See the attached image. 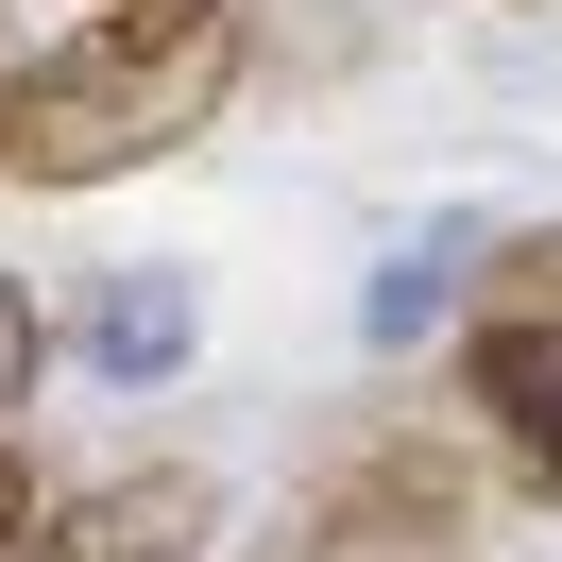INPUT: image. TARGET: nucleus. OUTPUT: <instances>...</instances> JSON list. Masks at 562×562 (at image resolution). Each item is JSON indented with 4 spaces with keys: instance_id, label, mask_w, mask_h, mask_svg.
Listing matches in <instances>:
<instances>
[{
    "instance_id": "1",
    "label": "nucleus",
    "mask_w": 562,
    "mask_h": 562,
    "mask_svg": "<svg viewBox=\"0 0 562 562\" xmlns=\"http://www.w3.org/2000/svg\"><path fill=\"white\" fill-rule=\"evenodd\" d=\"M256 69V0H103L86 35L0 69V171L18 188H120L188 154Z\"/></svg>"
},
{
    "instance_id": "2",
    "label": "nucleus",
    "mask_w": 562,
    "mask_h": 562,
    "mask_svg": "<svg viewBox=\"0 0 562 562\" xmlns=\"http://www.w3.org/2000/svg\"><path fill=\"white\" fill-rule=\"evenodd\" d=\"M460 426L512 460L528 494H562V222L477 256V307H460Z\"/></svg>"
},
{
    "instance_id": "3",
    "label": "nucleus",
    "mask_w": 562,
    "mask_h": 562,
    "mask_svg": "<svg viewBox=\"0 0 562 562\" xmlns=\"http://www.w3.org/2000/svg\"><path fill=\"white\" fill-rule=\"evenodd\" d=\"M460 512H477V460H460V443H426V426H358V443L290 494L273 562H443Z\"/></svg>"
},
{
    "instance_id": "4",
    "label": "nucleus",
    "mask_w": 562,
    "mask_h": 562,
    "mask_svg": "<svg viewBox=\"0 0 562 562\" xmlns=\"http://www.w3.org/2000/svg\"><path fill=\"white\" fill-rule=\"evenodd\" d=\"M205 528H222V477H205V460H137V477H86V494H52L18 562H188Z\"/></svg>"
},
{
    "instance_id": "5",
    "label": "nucleus",
    "mask_w": 562,
    "mask_h": 562,
    "mask_svg": "<svg viewBox=\"0 0 562 562\" xmlns=\"http://www.w3.org/2000/svg\"><path fill=\"white\" fill-rule=\"evenodd\" d=\"M188 358H205V290H188V273L137 256V273L86 290V375H103V392H154V375H188Z\"/></svg>"
},
{
    "instance_id": "6",
    "label": "nucleus",
    "mask_w": 562,
    "mask_h": 562,
    "mask_svg": "<svg viewBox=\"0 0 562 562\" xmlns=\"http://www.w3.org/2000/svg\"><path fill=\"white\" fill-rule=\"evenodd\" d=\"M477 256H494V239H426V256H392V273L358 290V341H426L443 307H477Z\"/></svg>"
},
{
    "instance_id": "7",
    "label": "nucleus",
    "mask_w": 562,
    "mask_h": 562,
    "mask_svg": "<svg viewBox=\"0 0 562 562\" xmlns=\"http://www.w3.org/2000/svg\"><path fill=\"white\" fill-rule=\"evenodd\" d=\"M35 358H52V324H35V290L0 273V426H18V392H35Z\"/></svg>"
},
{
    "instance_id": "8",
    "label": "nucleus",
    "mask_w": 562,
    "mask_h": 562,
    "mask_svg": "<svg viewBox=\"0 0 562 562\" xmlns=\"http://www.w3.org/2000/svg\"><path fill=\"white\" fill-rule=\"evenodd\" d=\"M35 512H52V494H35V477H18V443H0V562L35 546Z\"/></svg>"
}]
</instances>
